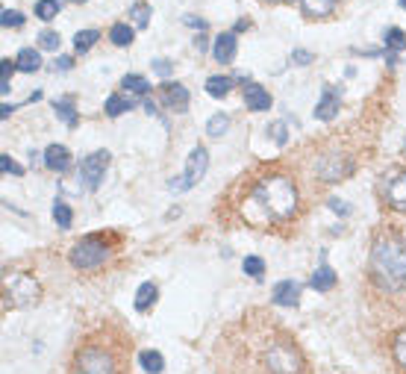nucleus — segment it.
I'll use <instances>...</instances> for the list:
<instances>
[{"label":"nucleus","instance_id":"f257e3e1","mask_svg":"<svg viewBox=\"0 0 406 374\" xmlns=\"http://www.w3.org/2000/svg\"><path fill=\"white\" fill-rule=\"evenodd\" d=\"M127 345L112 333H91L77 345L68 374H129Z\"/></svg>","mask_w":406,"mask_h":374},{"label":"nucleus","instance_id":"f03ea898","mask_svg":"<svg viewBox=\"0 0 406 374\" xmlns=\"http://www.w3.org/2000/svg\"><path fill=\"white\" fill-rule=\"evenodd\" d=\"M371 274L386 292H400L406 286V239L380 233L371 248Z\"/></svg>","mask_w":406,"mask_h":374},{"label":"nucleus","instance_id":"7ed1b4c3","mask_svg":"<svg viewBox=\"0 0 406 374\" xmlns=\"http://www.w3.org/2000/svg\"><path fill=\"white\" fill-rule=\"evenodd\" d=\"M253 204L265 209V218H288L298 209V189L288 177H268L253 189Z\"/></svg>","mask_w":406,"mask_h":374},{"label":"nucleus","instance_id":"20e7f679","mask_svg":"<svg viewBox=\"0 0 406 374\" xmlns=\"http://www.w3.org/2000/svg\"><path fill=\"white\" fill-rule=\"evenodd\" d=\"M259 360H262V371H268V374H306L303 351L291 342L286 333H277V330L268 336Z\"/></svg>","mask_w":406,"mask_h":374},{"label":"nucleus","instance_id":"39448f33","mask_svg":"<svg viewBox=\"0 0 406 374\" xmlns=\"http://www.w3.org/2000/svg\"><path fill=\"white\" fill-rule=\"evenodd\" d=\"M109 254H112V248L106 245L103 239L89 236V239L80 242V245H74L68 256H71V266H74V268H80V271H94V268H101V266L106 263Z\"/></svg>","mask_w":406,"mask_h":374},{"label":"nucleus","instance_id":"423d86ee","mask_svg":"<svg viewBox=\"0 0 406 374\" xmlns=\"http://www.w3.org/2000/svg\"><path fill=\"white\" fill-rule=\"evenodd\" d=\"M206 166H209V154H206V148H194V151L189 154V162H186L183 177L171 180L168 189H171V192H189L191 186H198V180L206 174Z\"/></svg>","mask_w":406,"mask_h":374},{"label":"nucleus","instance_id":"0eeeda50","mask_svg":"<svg viewBox=\"0 0 406 374\" xmlns=\"http://www.w3.org/2000/svg\"><path fill=\"white\" fill-rule=\"evenodd\" d=\"M109 168V151H94L91 156H86L80 162V171H77V183L86 186V189H97L103 183V174Z\"/></svg>","mask_w":406,"mask_h":374},{"label":"nucleus","instance_id":"6e6552de","mask_svg":"<svg viewBox=\"0 0 406 374\" xmlns=\"http://www.w3.org/2000/svg\"><path fill=\"white\" fill-rule=\"evenodd\" d=\"M6 292H9V298H12L15 306H30V304H36L39 295H42L39 283L32 280L30 274H18V278H9Z\"/></svg>","mask_w":406,"mask_h":374},{"label":"nucleus","instance_id":"1a4fd4ad","mask_svg":"<svg viewBox=\"0 0 406 374\" xmlns=\"http://www.w3.org/2000/svg\"><path fill=\"white\" fill-rule=\"evenodd\" d=\"M162 92V104L174 112H186L189 109V89L180 86V83H165L159 89Z\"/></svg>","mask_w":406,"mask_h":374},{"label":"nucleus","instance_id":"9d476101","mask_svg":"<svg viewBox=\"0 0 406 374\" xmlns=\"http://www.w3.org/2000/svg\"><path fill=\"white\" fill-rule=\"evenodd\" d=\"M44 166L51 171H68L71 168V151L65 148V144H51V148L44 151Z\"/></svg>","mask_w":406,"mask_h":374},{"label":"nucleus","instance_id":"9b49d317","mask_svg":"<svg viewBox=\"0 0 406 374\" xmlns=\"http://www.w3.org/2000/svg\"><path fill=\"white\" fill-rule=\"evenodd\" d=\"M212 56H215V62H221V65H230V62L236 59V32H221V36L215 39Z\"/></svg>","mask_w":406,"mask_h":374},{"label":"nucleus","instance_id":"f8f14e48","mask_svg":"<svg viewBox=\"0 0 406 374\" xmlns=\"http://www.w3.org/2000/svg\"><path fill=\"white\" fill-rule=\"evenodd\" d=\"M300 301V286L295 280H283L274 286V304H280V306H298Z\"/></svg>","mask_w":406,"mask_h":374},{"label":"nucleus","instance_id":"ddd939ff","mask_svg":"<svg viewBox=\"0 0 406 374\" xmlns=\"http://www.w3.org/2000/svg\"><path fill=\"white\" fill-rule=\"evenodd\" d=\"M386 198H388V204H392L395 209L406 213V171H403V174H398L395 180L388 183V189H386Z\"/></svg>","mask_w":406,"mask_h":374},{"label":"nucleus","instance_id":"4468645a","mask_svg":"<svg viewBox=\"0 0 406 374\" xmlns=\"http://www.w3.org/2000/svg\"><path fill=\"white\" fill-rule=\"evenodd\" d=\"M245 106L253 109V112H265L271 106V94L262 89V86H245Z\"/></svg>","mask_w":406,"mask_h":374},{"label":"nucleus","instance_id":"2eb2a0df","mask_svg":"<svg viewBox=\"0 0 406 374\" xmlns=\"http://www.w3.org/2000/svg\"><path fill=\"white\" fill-rule=\"evenodd\" d=\"M315 116L321 118V121H330V118H336L338 116V94H336V89H324V94H321V104L315 106Z\"/></svg>","mask_w":406,"mask_h":374},{"label":"nucleus","instance_id":"dca6fc26","mask_svg":"<svg viewBox=\"0 0 406 374\" xmlns=\"http://www.w3.org/2000/svg\"><path fill=\"white\" fill-rule=\"evenodd\" d=\"M156 295H159L156 283H141L139 292H136V310H139V313H148L151 306L156 304Z\"/></svg>","mask_w":406,"mask_h":374},{"label":"nucleus","instance_id":"f3484780","mask_svg":"<svg viewBox=\"0 0 406 374\" xmlns=\"http://www.w3.org/2000/svg\"><path fill=\"white\" fill-rule=\"evenodd\" d=\"M310 286H312L315 292H330V289L336 286V271H333L330 266H321V268H318V271L312 274Z\"/></svg>","mask_w":406,"mask_h":374},{"label":"nucleus","instance_id":"a211bd4d","mask_svg":"<svg viewBox=\"0 0 406 374\" xmlns=\"http://www.w3.org/2000/svg\"><path fill=\"white\" fill-rule=\"evenodd\" d=\"M333 6H336V0H303V12L310 15V18H327Z\"/></svg>","mask_w":406,"mask_h":374},{"label":"nucleus","instance_id":"6ab92c4d","mask_svg":"<svg viewBox=\"0 0 406 374\" xmlns=\"http://www.w3.org/2000/svg\"><path fill=\"white\" fill-rule=\"evenodd\" d=\"M15 65H18V71H39L42 68V56L39 51H32V47H24V51L18 54V59H15Z\"/></svg>","mask_w":406,"mask_h":374},{"label":"nucleus","instance_id":"aec40b11","mask_svg":"<svg viewBox=\"0 0 406 374\" xmlns=\"http://www.w3.org/2000/svg\"><path fill=\"white\" fill-rule=\"evenodd\" d=\"M139 363H141V368L148 371V374H162V368H165V360H162L159 351H141L139 354Z\"/></svg>","mask_w":406,"mask_h":374},{"label":"nucleus","instance_id":"412c9836","mask_svg":"<svg viewBox=\"0 0 406 374\" xmlns=\"http://www.w3.org/2000/svg\"><path fill=\"white\" fill-rule=\"evenodd\" d=\"M133 36H136L133 27H127V24H115L109 30V42L115 47H129V44H133Z\"/></svg>","mask_w":406,"mask_h":374},{"label":"nucleus","instance_id":"4be33fe9","mask_svg":"<svg viewBox=\"0 0 406 374\" xmlns=\"http://www.w3.org/2000/svg\"><path fill=\"white\" fill-rule=\"evenodd\" d=\"M53 112L65 121V127H77V109H74V101H53Z\"/></svg>","mask_w":406,"mask_h":374},{"label":"nucleus","instance_id":"5701e85b","mask_svg":"<svg viewBox=\"0 0 406 374\" xmlns=\"http://www.w3.org/2000/svg\"><path fill=\"white\" fill-rule=\"evenodd\" d=\"M129 106H133V101H124L121 94H109V97H106V116H109V118L124 116Z\"/></svg>","mask_w":406,"mask_h":374},{"label":"nucleus","instance_id":"b1692460","mask_svg":"<svg viewBox=\"0 0 406 374\" xmlns=\"http://www.w3.org/2000/svg\"><path fill=\"white\" fill-rule=\"evenodd\" d=\"M59 9H62V0H39L36 4V15L42 21H53L59 15Z\"/></svg>","mask_w":406,"mask_h":374},{"label":"nucleus","instance_id":"393cba45","mask_svg":"<svg viewBox=\"0 0 406 374\" xmlns=\"http://www.w3.org/2000/svg\"><path fill=\"white\" fill-rule=\"evenodd\" d=\"M121 86L127 89V92H133V94H148L151 92V83L144 77H139V74H127L124 80H121Z\"/></svg>","mask_w":406,"mask_h":374},{"label":"nucleus","instance_id":"a878e982","mask_svg":"<svg viewBox=\"0 0 406 374\" xmlns=\"http://www.w3.org/2000/svg\"><path fill=\"white\" fill-rule=\"evenodd\" d=\"M230 89H233V80L230 77H209L206 80V92L212 94V97H224Z\"/></svg>","mask_w":406,"mask_h":374},{"label":"nucleus","instance_id":"bb28decb","mask_svg":"<svg viewBox=\"0 0 406 374\" xmlns=\"http://www.w3.org/2000/svg\"><path fill=\"white\" fill-rule=\"evenodd\" d=\"M97 39H101V32H97V30H80L77 36H74V47H77V54H86L89 47L97 42Z\"/></svg>","mask_w":406,"mask_h":374},{"label":"nucleus","instance_id":"cd10ccee","mask_svg":"<svg viewBox=\"0 0 406 374\" xmlns=\"http://www.w3.org/2000/svg\"><path fill=\"white\" fill-rule=\"evenodd\" d=\"M227 127H230V118H227L224 112H218V116L209 118V124H206V133L212 136V139H218V136H224V133H227Z\"/></svg>","mask_w":406,"mask_h":374},{"label":"nucleus","instance_id":"c85d7f7f","mask_svg":"<svg viewBox=\"0 0 406 374\" xmlns=\"http://www.w3.org/2000/svg\"><path fill=\"white\" fill-rule=\"evenodd\" d=\"M53 218H56V224L62 227V230H68L71 221H74L71 206H68V204H62V201H53Z\"/></svg>","mask_w":406,"mask_h":374},{"label":"nucleus","instance_id":"c756f323","mask_svg":"<svg viewBox=\"0 0 406 374\" xmlns=\"http://www.w3.org/2000/svg\"><path fill=\"white\" fill-rule=\"evenodd\" d=\"M129 18L136 21L139 30H144V27L151 24V6H148V4H136L133 9H129Z\"/></svg>","mask_w":406,"mask_h":374},{"label":"nucleus","instance_id":"7c9ffc66","mask_svg":"<svg viewBox=\"0 0 406 374\" xmlns=\"http://www.w3.org/2000/svg\"><path fill=\"white\" fill-rule=\"evenodd\" d=\"M241 268H245V274H250V278H262L265 263H262V256H245V263H241Z\"/></svg>","mask_w":406,"mask_h":374},{"label":"nucleus","instance_id":"2f4dec72","mask_svg":"<svg viewBox=\"0 0 406 374\" xmlns=\"http://www.w3.org/2000/svg\"><path fill=\"white\" fill-rule=\"evenodd\" d=\"M39 44H42V51H59V32L42 30L39 32Z\"/></svg>","mask_w":406,"mask_h":374},{"label":"nucleus","instance_id":"473e14b6","mask_svg":"<svg viewBox=\"0 0 406 374\" xmlns=\"http://www.w3.org/2000/svg\"><path fill=\"white\" fill-rule=\"evenodd\" d=\"M386 44L392 47V51H403V47H406V36H403V30H398V27L386 30Z\"/></svg>","mask_w":406,"mask_h":374},{"label":"nucleus","instance_id":"72a5a7b5","mask_svg":"<svg viewBox=\"0 0 406 374\" xmlns=\"http://www.w3.org/2000/svg\"><path fill=\"white\" fill-rule=\"evenodd\" d=\"M392 351H395V360L406 368V328L395 336V342H392Z\"/></svg>","mask_w":406,"mask_h":374},{"label":"nucleus","instance_id":"f704fd0d","mask_svg":"<svg viewBox=\"0 0 406 374\" xmlns=\"http://www.w3.org/2000/svg\"><path fill=\"white\" fill-rule=\"evenodd\" d=\"M0 68H4V71H0V74H4V77H0V92L9 94V80H12V74H15V68H18V65L9 62V59H4V62H0Z\"/></svg>","mask_w":406,"mask_h":374},{"label":"nucleus","instance_id":"c9c22d12","mask_svg":"<svg viewBox=\"0 0 406 374\" xmlns=\"http://www.w3.org/2000/svg\"><path fill=\"white\" fill-rule=\"evenodd\" d=\"M0 24H4V27H21L24 24V15L15 12V9H6L4 15H0Z\"/></svg>","mask_w":406,"mask_h":374},{"label":"nucleus","instance_id":"e433bc0d","mask_svg":"<svg viewBox=\"0 0 406 374\" xmlns=\"http://www.w3.org/2000/svg\"><path fill=\"white\" fill-rule=\"evenodd\" d=\"M268 136L277 142V144H286V139H288V136H286V124H280V121L271 124V127H268Z\"/></svg>","mask_w":406,"mask_h":374},{"label":"nucleus","instance_id":"4c0bfd02","mask_svg":"<svg viewBox=\"0 0 406 374\" xmlns=\"http://www.w3.org/2000/svg\"><path fill=\"white\" fill-rule=\"evenodd\" d=\"M151 68L159 74V77H171V71H174V65L168 62V59H153V65Z\"/></svg>","mask_w":406,"mask_h":374},{"label":"nucleus","instance_id":"58836bf2","mask_svg":"<svg viewBox=\"0 0 406 374\" xmlns=\"http://www.w3.org/2000/svg\"><path fill=\"white\" fill-rule=\"evenodd\" d=\"M0 168H4L6 174H15V177H21V174H24V168H21V166H15V159H9V156H0Z\"/></svg>","mask_w":406,"mask_h":374},{"label":"nucleus","instance_id":"ea45409f","mask_svg":"<svg viewBox=\"0 0 406 374\" xmlns=\"http://www.w3.org/2000/svg\"><path fill=\"white\" fill-rule=\"evenodd\" d=\"M183 24H186V27H191V30H201V32L206 30V21H203V18H198V15H186Z\"/></svg>","mask_w":406,"mask_h":374},{"label":"nucleus","instance_id":"a19ab883","mask_svg":"<svg viewBox=\"0 0 406 374\" xmlns=\"http://www.w3.org/2000/svg\"><path fill=\"white\" fill-rule=\"evenodd\" d=\"M330 206H333L336 216H348V213H350V206H348L345 201H338V198H330Z\"/></svg>","mask_w":406,"mask_h":374},{"label":"nucleus","instance_id":"79ce46f5","mask_svg":"<svg viewBox=\"0 0 406 374\" xmlns=\"http://www.w3.org/2000/svg\"><path fill=\"white\" fill-rule=\"evenodd\" d=\"M291 59H295L298 65H310V62H315V56L306 54V51H295V54H291Z\"/></svg>","mask_w":406,"mask_h":374},{"label":"nucleus","instance_id":"37998d69","mask_svg":"<svg viewBox=\"0 0 406 374\" xmlns=\"http://www.w3.org/2000/svg\"><path fill=\"white\" fill-rule=\"evenodd\" d=\"M71 65H74V59H71V56H59V59L53 62V71H68Z\"/></svg>","mask_w":406,"mask_h":374},{"label":"nucleus","instance_id":"c03bdc74","mask_svg":"<svg viewBox=\"0 0 406 374\" xmlns=\"http://www.w3.org/2000/svg\"><path fill=\"white\" fill-rule=\"evenodd\" d=\"M248 27H250L248 18H239V21H236V30H248Z\"/></svg>","mask_w":406,"mask_h":374},{"label":"nucleus","instance_id":"a18cd8bd","mask_svg":"<svg viewBox=\"0 0 406 374\" xmlns=\"http://www.w3.org/2000/svg\"><path fill=\"white\" fill-rule=\"evenodd\" d=\"M194 47H198V51H206V39H203V36H201V39H198V42H194Z\"/></svg>","mask_w":406,"mask_h":374},{"label":"nucleus","instance_id":"49530a36","mask_svg":"<svg viewBox=\"0 0 406 374\" xmlns=\"http://www.w3.org/2000/svg\"><path fill=\"white\" fill-rule=\"evenodd\" d=\"M0 112H4V118H9V116H12V112H15V106H9V104H6V106H4V109H0Z\"/></svg>","mask_w":406,"mask_h":374},{"label":"nucleus","instance_id":"de8ad7c7","mask_svg":"<svg viewBox=\"0 0 406 374\" xmlns=\"http://www.w3.org/2000/svg\"><path fill=\"white\" fill-rule=\"evenodd\" d=\"M400 6H403V9H406V0H400Z\"/></svg>","mask_w":406,"mask_h":374},{"label":"nucleus","instance_id":"09e8293b","mask_svg":"<svg viewBox=\"0 0 406 374\" xmlns=\"http://www.w3.org/2000/svg\"><path fill=\"white\" fill-rule=\"evenodd\" d=\"M74 4H86V0H74Z\"/></svg>","mask_w":406,"mask_h":374},{"label":"nucleus","instance_id":"8fccbe9b","mask_svg":"<svg viewBox=\"0 0 406 374\" xmlns=\"http://www.w3.org/2000/svg\"><path fill=\"white\" fill-rule=\"evenodd\" d=\"M336 4H338V0H336Z\"/></svg>","mask_w":406,"mask_h":374}]
</instances>
